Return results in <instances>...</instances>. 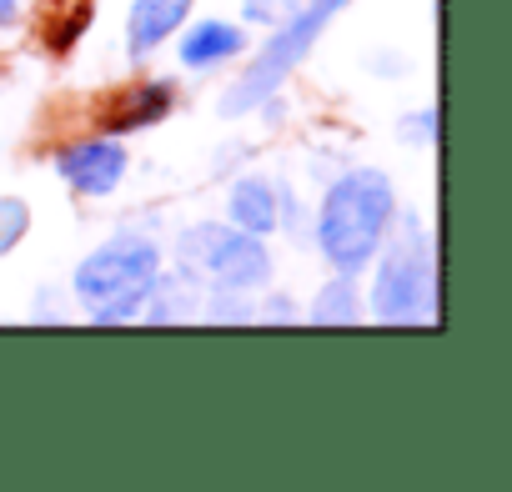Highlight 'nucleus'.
Masks as SVG:
<instances>
[{
  "label": "nucleus",
  "instance_id": "f257e3e1",
  "mask_svg": "<svg viewBox=\"0 0 512 492\" xmlns=\"http://www.w3.org/2000/svg\"><path fill=\"white\" fill-rule=\"evenodd\" d=\"M392 216H397V191H392V176L387 171L357 166V171L337 176L332 191L322 196V216H317V246H322V257L342 277H357L377 257V246L387 241Z\"/></svg>",
  "mask_w": 512,
  "mask_h": 492
},
{
  "label": "nucleus",
  "instance_id": "f03ea898",
  "mask_svg": "<svg viewBox=\"0 0 512 492\" xmlns=\"http://www.w3.org/2000/svg\"><path fill=\"white\" fill-rule=\"evenodd\" d=\"M156 277H161L156 246L141 236H116L76 267V297L91 312V322L116 327V322H131L156 297Z\"/></svg>",
  "mask_w": 512,
  "mask_h": 492
},
{
  "label": "nucleus",
  "instance_id": "7ed1b4c3",
  "mask_svg": "<svg viewBox=\"0 0 512 492\" xmlns=\"http://www.w3.org/2000/svg\"><path fill=\"white\" fill-rule=\"evenodd\" d=\"M397 236L392 246H377L382 267L372 287V317L382 327H422L437 312V257H432V236L427 226L407 211L392 216Z\"/></svg>",
  "mask_w": 512,
  "mask_h": 492
},
{
  "label": "nucleus",
  "instance_id": "20e7f679",
  "mask_svg": "<svg viewBox=\"0 0 512 492\" xmlns=\"http://www.w3.org/2000/svg\"><path fill=\"white\" fill-rule=\"evenodd\" d=\"M347 6H352V0H312V6H302L297 16L277 21V36L267 41V51L256 56V61L241 71V81L221 96V116H246V111H256V106H267V101L287 86V76L307 61V51L322 41V31L332 26V16L347 11Z\"/></svg>",
  "mask_w": 512,
  "mask_h": 492
},
{
  "label": "nucleus",
  "instance_id": "39448f33",
  "mask_svg": "<svg viewBox=\"0 0 512 492\" xmlns=\"http://www.w3.org/2000/svg\"><path fill=\"white\" fill-rule=\"evenodd\" d=\"M181 262L206 272L216 287L231 292H251L272 277V252L262 246V236H251L241 226H221V221H201L191 231H181Z\"/></svg>",
  "mask_w": 512,
  "mask_h": 492
},
{
  "label": "nucleus",
  "instance_id": "423d86ee",
  "mask_svg": "<svg viewBox=\"0 0 512 492\" xmlns=\"http://www.w3.org/2000/svg\"><path fill=\"white\" fill-rule=\"evenodd\" d=\"M56 171L66 176L71 191L81 196H111L126 176V146L116 136H101V141H81V146H66L56 156Z\"/></svg>",
  "mask_w": 512,
  "mask_h": 492
},
{
  "label": "nucleus",
  "instance_id": "0eeeda50",
  "mask_svg": "<svg viewBox=\"0 0 512 492\" xmlns=\"http://www.w3.org/2000/svg\"><path fill=\"white\" fill-rule=\"evenodd\" d=\"M226 216H231V226H241L251 236H272L282 226V191L262 176H241L226 196Z\"/></svg>",
  "mask_w": 512,
  "mask_h": 492
},
{
  "label": "nucleus",
  "instance_id": "6e6552de",
  "mask_svg": "<svg viewBox=\"0 0 512 492\" xmlns=\"http://www.w3.org/2000/svg\"><path fill=\"white\" fill-rule=\"evenodd\" d=\"M191 16V0H131L126 16V46L131 56H151L166 36H176Z\"/></svg>",
  "mask_w": 512,
  "mask_h": 492
},
{
  "label": "nucleus",
  "instance_id": "1a4fd4ad",
  "mask_svg": "<svg viewBox=\"0 0 512 492\" xmlns=\"http://www.w3.org/2000/svg\"><path fill=\"white\" fill-rule=\"evenodd\" d=\"M241 51H246V31L231 21H196L181 36V66H191V71H211Z\"/></svg>",
  "mask_w": 512,
  "mask_h": 492
},
{
  "label": "nucleus",
  "instance_id": "9d476101",
  "mask_svg": "<svg viewBox=\"0 0 512 492\" xmlns=\"http://www.w3.org/2000/svg\"><path fill=\"white\" fill-rule=\"evenodd\" d=\"M171 111V81H151V86H131V91H121L116 101H111V111H106V131L111 136H126V131H146V126H156L161 116Z\"/></svg>",
  "mask_w": 512,
  "mask_h": 492
},
{
  "label": "nucleus",
  "instance_id": "9b49d317",
  "mask_svg": "<svg viewBox=\"0 0 512 492\" xmlns=\"http://www.w3.org/2000/svg\"><path fill=\"white\" fill-rule=\"evenodd\" d=\"M312 322H317V327H352V322H362L357 282L337 272V282H327V287H322V297L312 302Z\"/></svg>",
  "mask_w": 512,
  "mask_h": 492
},
{
  "label": "nucleus",
  "instance_id": "f8f14e48",
  "mask_svg": "<svg viewBox=\"0 0 512 492\" xmlns=\"http://www.w3.org/2000/svg\"><path fill=\"white\" fill-rule=\"evenodd\" d=\"M26 231H31V206L16 196H0V257L16 252Z\"/></svg>",
  "mask_w": 512,
  "mask_h": 492
},
{
  "label": "nucleus",
  "instance_id": "ddd939ff",
  "mask_svg": "<svg viewBox=\"0 0 512 492\" xmlns=\"http://www.w3.org/2000/svg\"><path fill=\"white\" fill-rule=\"evenodd\" d=\"M402 141L407 146H432L437 141V106H427V111H412V116H402Z\"/></svg>",
  "mask_w": 512,
  "mask_h": 492
},
{
  "label": "nucleus",
  "instance_id": "4468645a",
  "mask_svg": "<svg viewBox=\"0 0 512 492\" xmlns=\"http://www.w3.org/2000/svg\"><path fill=\"white\" fill-rule=\"evenodd\" d=\"M211 322H251V307L241 302V292H231V287H216Z\"/></svg>",
  "mask_w": 512,
  "mask_h": 492
},
{
  "label": "nucleus",
  "instance_id": "2eb2a0df",
  "mask_svg": "<svg viewBox=\"0 0 512 492\" xmlns=\"http://www.w3.org/2000/svg\"><path fill=\"white\" fill-rule=\"evenodd\" d=\"M241 16L251 26H277L282 21V0H241Z\"/></svg>",
  "mask_w": 512,
  "mask_h": 492
},
{
  "label": "nucleus",
  "instance_id": "dca6fc26",
  "mask_svg": "<svg viewBox=\"0 0 512 492\" xmlns=\"http://www.w3.org/2000/svg\"><path fill=\"white\" fill-rule=\"evenodd\" d=\"M292 312H297V307H292V302H287V297H272V302H267V312H262V317H267V322H292Z\"/></svg>",
  "mask_w": 512,
  "mask_h": 492
},
{
  "label": "nucleus",
  "instance_id": "f3484780",
  "mask_svg": "<svg viewBox=\"0 0 512 492\" xmlns=\"http://www.w3.org/2000/svg\"><path fill=\"white\" fill-rule=\"evenodd\" d=\"M21 16V0H0V26H16Z\"/></svg>",
  "mask_w": 512,
  "mask_h": 492
}]
</instances>
